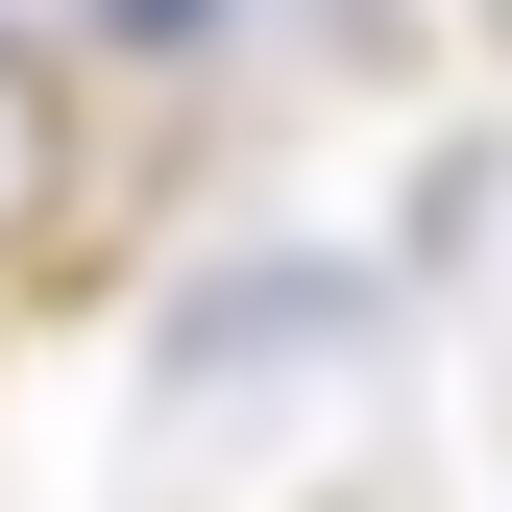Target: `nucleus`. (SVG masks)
<instances>
[{"mask_svg":"<svg viewBox=\"0 0 512 512\" xmlns=\"http://www.w3.org/2000/svg\"><path fill=\"white\" fill-rule=\"evenodd\" d=\"M293 342H366V269H196L171 293V391H244Z\"/></svg>","mask_w":512,"mask_h":512,"instance_id":"1","label":"nucleus"},{"mask_svg":"<svg viewBox=\"0 0 512 512\" xmlns=\"http://www.w3.org/2000/svg\"><path fill=\"white\" fill-rule=\"evenodd\" d=\"M49 196H74V98H49L25 25H0V220H49Z\"/></svg>","mask_w":512,"mask_h":512,"instance_id":"2","label":"nucleus"},{"mask_svg":"<svg viewBox=\"0 0 512 512\" xmlns=\"http://www.w3.org/2000/svg\"><path fill=\"white\" fill-rule=\"evenodd\" d=\"M74 25H98V49H147V74H171V49H220L244 0H74Z\"/></svg>","mask_w":512,"mask_h":512,"instance_id":"3","label":"nucleus"}]
</instances>
